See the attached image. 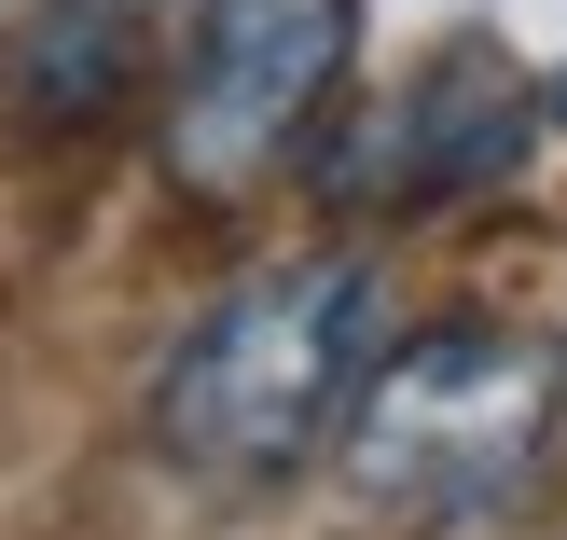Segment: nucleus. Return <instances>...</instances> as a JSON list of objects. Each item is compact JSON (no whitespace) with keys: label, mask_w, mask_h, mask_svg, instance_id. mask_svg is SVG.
<instances>
[{"label":"nucleus","mask_w":567,"mask_h":540,"mask_svg":"<svg viewBox=\"0 0 567 540\" xmlns=\"http://www.w3.org/2000/svg\"><path fill=\"white\" fill-rule=\"evenodd\" d=\"M166 14V166L194 194H249L347 98V0H153Z\"/></svg>","instance_id":"obj_3"},{"label":"nucleus","mask_w":567,"mask_h":540,"mask_svg":"<svg viewBox=\"0 0 567 540\" xmlns=\"http://www.w3.org/2000/svg\"><path fill=\"white\" fill-rule=\"evenodd\" d=\"M347 471L360 499H388V513H498V499L540 471L554 444V347H526V333H402V347H374V375H360L347 403Z\"/></svg>","instance_id":"obj_2"},{"label":"nucleus","mask_w":567,"mask_h":540,"mask_svg":"<svg viewBox=\"0 0 567 540\" xmlns=\"http://www.w3.org/2000/svg\"><path fill=\"white\" fill-rule=\"evenodd\" d=\"M153 0H0V70L28 83V111H97L138 70Z\"/></svg>","instance_id":"obj_5"},{"label":"nucleus","mask_w":567,"mask_h":540,"mask_svg":"<svg viewBox=\"0 0 567 540\" xmlns=\"http://www.w3.org/2000/svg\"><path fill=\"white\" fill-rule=\"evenodd\" d=\"M526 139V98L498 70H443L415 83V111H388L374 153H360V208H457V194H485L498 166H513Z\"/></svg>","instance_id":"obj_4"},{"label":"nucleus","mask_w":567,"mask_h":540,"mask_svg":"<svg viewBox=\"0 0 567 540\" xmlns=\"http://www.w3.org/2000/svg\"><path fill=\"white\" fill-rule=\"evenodd\" d=\"M554 111H567V83H554Z\"/></svg>","instance_id":"obj_6"},{"label":"nucleus","mask_w":567,"mask_h":540,"mask_svg":"<svg viewBox=\"0 0 567 540\" xmlns=\"http://www.w3.org/2000/svg\"><path fill=\"white\" fill-rule=\"evenodd\" d=\"M374 347H388V277L360 264V249L264 264V277H236V292L166 347L153 430H166V458L221 471V486H277V471H305L347 430Z\"/></svg>","instance_id":"obj_1"}]
</instances>
